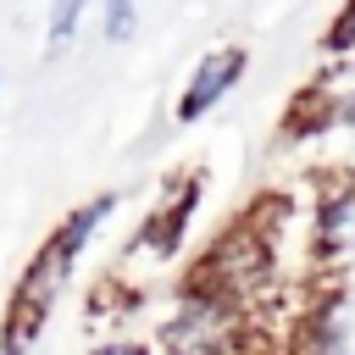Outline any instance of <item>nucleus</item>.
Instances as JSON below:
<instances>
[{"mask_svg": "<svg viewBox=\"0 0 355 355\" xmlns=\"http://www.w3.org/2000/svg\"><path fill=\"white\" fill-rule=\"evenodd\" d=\"M89 6H94V0H50V11H44V55H61V50L78 39Z\"/></svg>", "mask_w": 355, "mask_h": 355, "instance_id": "0eeeda50", "label": "nucleus"}, {"mask_svg": "<svg viewBox=\"0 0 355 355\" xmlns=\"http://www.w3.org/2000/svg\"><path fill=\"white\" fill-rule=\"evenodd\" d=\"M349 122H355V55H327V72L294 94L283 133H322V128H349Z\"/></svg>", "mask_w": 355, "mask_h": 355, "instance_id": "39448f33", "label": "nucleus"}, {"mask_svg": "<svg viewBox=\"0 0 355 355\" xmlns=\"http://www.w3.org/2000/svg\"><path fill=\"white\" fill-rule=\"evenodd\" d=\"M322 50H327V55H355V0H344V6L333 11L327 33H322Z\"/></svg>", "mask_w": 355, "mask_h": 355, "instance_id": "1a4fd4ad", "label": "nucleus"}, {"mask_svg": "<svg viewBox=\"0 0 355 355\" xmlns=\"http://www.w3.org/2000/svg\"><path fill=\"white\" fill-rule=\"evenodd\" d=\"M311 261L322 272L355 266V178L327 172L311 194Z\"/></svg>", "mask_w": 355, "mask_h": 355, "instance_id": "20e7f679", "label": "nucleus"}, {"mask_svg": "<svg viewBox=\"0 0 355 355\" xmlns=\"http://www.w3.org/2000/svg\"><path fill=\"white\" fill-rule=\"evenodd\" d=\"M183 283H211L222 294H233L250 316H261L266 305H277V250L261 239L255 222H233L211 239V250L189 266Z\"/></svg>", "mask_w": 355, "mask_h": 355, "instance_id": "f03ea898", "label": "nucleus"}, {"mask_svg": "<svg viewBox=\"0 0 355 355\" xmlns=\"http://www.w3.org/2000/svg\"><path fill=\"white\" fill-rule=\"evenodd\" d=\"M133 28H139L133 0H100V39H105V44H128Z\"/></svg>", "mask_w": 355, "mask_h": 355, "instance_id": "6e6552de", "label": "nucleus"}, {"mask_svg": "<svg viewBox=\"0 0 355 355\" xmlns=\"http://www.w3.org/2000/svg\"><path fill=\"white\" fill-rule=\"evenodd\" d=\"M111 211H116V194H94L89 205H78V211L33 250V261L22 266V277H17V288H11V305H6V316H0V349L17 355V349H33V344L44 338V316L55 311L61 288L72 283L89 239L111 222Z\"/></svg>", "mask_w": 355, "mask_h": 355, "instance_id": "f257e3e1", "label": "nucleus"}, {"mask_svg": "<svg viewBox=\"0 0 355 355\" xmlns=\"http://www.w3.org/2000/svg\"><path fill=\"white\" fill-rule=\"evenodd\" d=\"M244 67H250V55H244L239 44L205 50V55H200V67L189 72L183 94H178V122H200L205 111H216V105H222V94H233V89H239Z\"/></svg>", "mask_w": 355, "mask_h": 355, "instance_id": "423d86ee", "label": "nucleus"}, {"mask_svg": "<svg viewBox=\"0 0 355 355\" xmlns=\"http://www.w3.org/2000/svg\"><path fill=\"white\" fill-rule=\"evenodd\" d=\"M161 355H222V349H250V311L211 288V283H183L178 305L166 311L161 333L150 338Z\"/></svg>", "mask_w": 355, "mask_h": 355, "instance_id": "7ed1b4c3", "label": "nucleus"}]
</instances>
